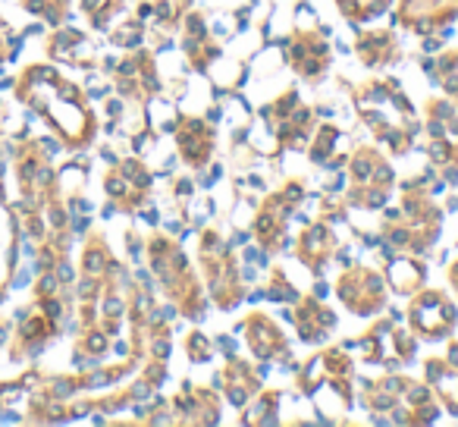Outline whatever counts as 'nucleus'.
<instances>
[{"instance_id":"473e14b6","label":"nucleus","mask_w":458,"mask_h":427,"mask_svg":"<svg viewBox=\"0 0 458 427\" xmlns=\"http://www.w3.org/2000/svg\"><path fill=\"white\" fill-rule=\"evenodd\" d=\"M191 0H154V16H157L160 32H176L189 13Z\"/></svg>"},{"instance_id":"f257e3e1","label":"nucleus","mask_w":458,"mask_h":427,"mask_svg":"<svg viewBox=\"0 0 458 427\" xmlns=\"http://www.w3.org/2000/svg\"><path fill=\"white\" fill-rule=\"evenodd\" d=\"M16 91L29 107H35L51 123V129L64 139L66 148L91 145L98 132V120L89 110V101L76 85L60 79L51 66H29Z\"/></svg>"},{"instance_id":"0eeeda50","label":"nucleus","mask_w":458,"mask_h":427,"mask_svg":"<svg viewBox=\"0 0 458 427\" xmlns=\"http://www.w3.org/2000/svg\"><path fill=\"white\" fill-rule=\"evenodd\" d=\"M293 371L301 396H318L320 389H330L343 412L355 406V358L345 355V346H330L308 358L305 364H295Z\"/></svg>"},{"instance_id":"cd10ccee","label":"nucleus","mask_w":458,"mask_h":427,"mask_svg":"<svg viewBox=\"0 0 458 427\" xmlns=\"http://www.w3.org/2000/svg\"><path fill=\"white\" fill-rule=\"evenodd\" d=\"M47 54H51L54 60H64V64L79 66V70H91V66H95V60H98L91 41L85 38L82 32H76V29L54 32L51 41H47Z\"/></svg>"},{"instance_id":"c9c22d12","label":"nucleus","mask_w":458,"mask_h":427,"mask_svg":"<svg viewBox=\"0 0 458 427\" xmlns=\"http://www.w3.org/2000/svg\"><path fill=\"white\" fill-rule=\"evenodd\" d=\"M22 7L35 16H45L51 26H60L70 16V0H22Z\"/></svg>"},{"instance_id":"a211bd4d","label":"nucleus","mask_w":458,"mask_h":427,"mask_svg":"<svg viewBox=\"0 0 458 427\" xmlns=\"http://www.w3.org/2000/svg\"><path fill=\"white\" fill-rule=\"evenodd\" d=\"M236 327H239V333L245 337V343H249L251 355H255L258 362H283V364H289V368H295V364H293V349H289L280 324H276L270 314L251 312V314H245Z\"/></svg>"},{"instance_id":"a878e982","label":"nucleus","mask_w":458,"mask_h":427,"mask_svg":"<svg viewBox=\"0 0 458 427\" xmlns=\"http://www.w3.org/2000/svg\"><path fill=\"white\" fill-rule=\"evenodd\" d=\"M455 352H458V343H449V355L424 358V374H427V383H430V389H433V396H437L439 406L458 418V362H455Z\"/></svg>"},{"instance_id":"e433bc0d","label":"nucleus","mask_w":458,"mask_h":427,"mask_svg":"<svg viewBox=\"0 0 458 427\" xmlns=\"http://www.w3.org/2000/svg\"><path fill=\"white\" fill-rule=\"evenodd\" d=\"M261 295H267V299L280 302V305H293V302L299 299V293H295V286L289 283V277H286V270H283V268H274V270H270L267 289H264Z\"/></svg>"},{"instance_id":"1a4fd4ad","label":"nucleus","mask_w":458,"mask_h":427,"mask_svg":"<svg viewBox=\"0 0 458 427\" xmlns=\"http://www.w3.org/2000/svg\"><path fill=\"white\" fill-rule=\"evenodd\" d=\"M427 158L445 183L458 185V107L449 98H430L424 104Z\"/></svg>"},{"instance_id":"c85d7f7f","label":"nucleus","mask_w":458,"mask_h":427,"mask_svg":"<svg viewBox=\"0 0 458 427\" xmlns=\"http://www.w3.org/2000/svg\"><path fill=\"white\" fill-rule=\"evenodd\" d=\"M283 389H261L255 393L249 402H245V412L239 414V424H249V427H258V424H276L280 421V402H283Z\"/></svg>"},{"instance_id":"79ce46f5","label":"nucleus","mask_w":458,"mask_h":427,"mask_svg":"<svg viewBox=\"0 0 458 427\" xmlns=\"http://www.w3.org/2000/svg\"><path fill=\"white\" fill-rule=\"evenodd\" d=\"M449 283H452V289H455V293H458V258L449 264Z\"/></svg>"},{"instance_id":"37998d69","label":"nucleus","mask_w":458,"mask_h":427,"mask_svg":"<svg viewBox=\"0 0 458 427\" xmlns=\"http://www.w3.org/2000/svg\"><path fill=\"white\" fill-rule=\"evenodd\" d=\"M0 64H4V47H0Z\"/></svg>"},{"instance_id":"f3484780","label":"nucleus","mask_w":458,"mask_h":427,"mask_svg":"<svg viewBox=\"0 0 458 427\" xmlns=\"http://www.w3.org/2000/svg\"><path fill=\"white\" fill-rule=\"evenodd\" d=\"M458 20V0H399L393 10V22L399 29L411 35H427L439 32L449 22Z\"/></svg>"},{"instance_id":"dca6fc26","label":"nucleus","mask_w":458,"mask_h":427,"mask_svg":"<svg viewBox=\"0 0 458 427\" xmlns=\"http://www.w3.org/2000/svg\"><path fill=\"white\" fill-rule=\"evenodd\" d=\"M283 51H286L289 70L305 79V82H320V79L327 76V70H330L333 45L324 32L295 29V32L283 41Z\"/></svg>"},{"instance_id":"a19ab883","label":"nucleus","mask_w":458,"mask_h":427,"mask_svg":"<svg viewBox=\"0 0 458 427\" xmlns=\"http://www.w3.org/2000/svg\"><path fill=\"white\" fill-rule=\"evenodd\" d=\"M166 408H170V402H164V399H160L157 406L151 408V412H166ZM139 421H145V424H157V421H170V418H166V414H141Z\"/></svg>"},{"instance_id":"f03ea898","label":"nucleus","mask_w":458,"mask_h":427,"mask_svg":"<svg viewBox=\"0 0 458 427\" xmlns=\"http://www.w3.org/2000/svg\"><path fill=\"white\" fill-rule=\"evenodd\" d=\"M355 116L393 158H405L420 135V120L399 79H368L352 89Z\"/></svg>"},{"instance_id":"4be33fe9","label":"nucleus","mask_w":458,"mask_h":427,"mask_svg":"<svg viewBox=\"0 0 458 427\" xmlns=\"http://www.w3.org/2000/svg\"><path fill=\"white\" fill-rule=\"evenodd\" d=\"M176 148L185 167L201 170V167H208V160L214 158V148H216L214 126H210L208 120H201V116H179Z\"/></svg>"},{"instance_id":"9d476101","label":"nucleus","mask_w":458,"mask_h":427,"mask_svg":"<svg viewBox=\"0 0 458 427\" xmlns=\"http://www.w3.org/2000/svg\"><path fill=\"white\" fill-rule=\"evenodd\" d=\"M305 201V185L301 179H289L283 189L270 192L261 201L255 214V224H251V236L261 245L267 255H280L286 249V230L289 220L295 218V208Z\"/></svg>"},{"instance_id":"5701e85b","label":"nucleus","mask_w":458,"mask_h":427,"mask_svg":"<svg viewBox=\"0 0 458 427\" xmlns=\"http://www.w3.org/2000/svg\"><path fill=\"white\" fill-rule=\"evenodd\" d=\"M261 380H264V368H258V364L239 358L236 352L226 355V364H223L214 377V383L223 389V396H226L236 408H242L251 396L261 393Z\"/></svg>"},{"instance_id":"7ed1b4c3","label":"nucleus","mask_w":458,"mask_h":427,"mask_svg":"<svg viewBox=\"0 0 458 427\" xmlns=\"http://www.w3.org/2000/svg\"><path fill=\"white\" fill-rule=\"evenodd\" d=\"M443 230V208L433 201V185L427 176L402 183V204L383 214L380 236L389 249L424 255L433 249Z\"/></svg>"},{"instance_id":"f704fd0d","label":"nucleus","mask_w":458,"mask_h":427,"mask_svg":"<svg viewBox=\"0 0 458 427\" xmlns=\"http://www.w3.org/2000/svg\"><path fill=\"white\" fill-rule=\"evenodd\" d=\"M123 7H126V0H82V13L89 16V22L95 29H107V22Z\"/></svg>"},{"instance_id":"ea45409f","label":"nucleus","mask_w":458,"mask_h":427,"mask_svg":"<svg viewBox=\"0 0 458 427\" xmlns=\"http://www.w3.org/2000/svg\"><path fill=\"white\" fill-rule=\"evenodd\" d=\"M389 343H393L395 358H399L402 364L411 362L414 352H418V339H414L411 330H395V327H393V330H389Z\"/></svg>"},{"instance_id":"412c9836","label":"nucleus","mask_w":458,"mask_h":427,"mask_svg":"<svg viewBox=\"0 0 458 427\" xmlns=\"http://www.w3.org/2000/svg\"><path fill=\"white\" fill-rule=\"evenodd\" d=\"M336 249H339L336 230L327 220H311V224H305L299 243H295V258L301 261V268L311 270L314 277H320L330 268Z\"/></svg>"},{"instance_id":"bb28decb","label":"nucleus","mask_w":458,"mask_h":427,"mask_svg":"<svg viewBox=\"0 0 458 427\" xmlns=\"http://www.w3.org/2000/svg\"><path fill=\"white\" fill-rule=\"evenodd\" d=\"M355 54L368 70H386L402 60V41L389 29H364L355 35Z\"/></svg>"},{"instance_id":"20e7f679","label":"nucleus","mask_w":458,"mask_h":427,"mask_svg":"<svg viewBox=\"0 0 458 427\" xmlns=\"http://www.w3.org/2000/svg\"><path fill=\"white\" fill-rule=\"evenodd\" d=\"M361 406L374 414V421H389V424H433L439 418L433 389L395 371L361 383Z\"/></svg>"},{"instance_id":"39448f33","label":"nucleus","mask_w":458,"mask_h":427,"mask_svg":"<svg viewBox=\"0 0 458 427\" xmlns=\"http://www.w3.org/2000/svg\"><path fill=\"white\" fill-rule=\"evenodd\" d=\"M145 252H148V264H151L154 277H157V283H160L164 299L170 302L182 318L201 320L204 314H208V293H204L195 268H191L189 258H185L182 245H179L176 239L154 233V236H148Z\"/></svg>"},{"instance_id":"9b49d317","label":"nucleus","mask_w":458,"mask_h":427,"mask_svg":"<svg viewBox=\"0 0 458 427\" xmlns=\"http://www.w3.org/2000/svg\"><path fill=\"white\" fill-rule=\"evenodd\" d=\"M261 120L267 132L276 139V151H301L308 148V139L314 132V110L299 101V91L289 89L283 91L276 101L264 104Z\"/></svg>"},{"instance_id":"6ab92c4d","label":"nucleus","mask_w":458,"mask_h":427,"mask_svg":"<svg viewBox=\"0 0 458 427\" xmlns=\"http://www.w3.org/2000/svg\"><path fill=\"white\" fill-rule=\"evenodd\" d=\"M289 320H293L295 333H299L301 343L308 346H320L330 339V333L336 330L339 318L333 308H327L324 302H320V295H299V299L293 302V308H289Z\"/></svg>"},{"instance_id":"393cba45","label":"nucleus","mask_w":458,"mask_h":427,"mask_svg":"<svg viewBox=\"0 0 458 427\" xmlns=\"http://www.w3.org/2000/svg\"><path fill=\"white\" fill-rule=\"evenodd\" d=\"M383 277L395 295H414L427 283V264L411 252H395L383 243Z\"/></svg>"},{"instance_id":"2f4dec72","label":"nucleus","mask_w":458,"mask_h":427,"mask_svg":"<svg viewBox=\"0 0 458 427\" xmlns=\"http://www.w3.org/2000/svg\"><path fill=\"white\" fill-rule=\"evenodd\" d=\"M336 7L352 26H364V22L386 13L393 7V0H336Z\"/></svg>"},{"instance_id":"7c9ffc66","label":"nucleus","mask_w":458,"mask_h":427,"mask_svg":"<svg viewBox=\"0 0 458 427\" xmlns=\"http://www.w3.org/2000/svg\"><path fill=\"white\" fill-rule=\"evenodd\" d=\"M393 324H395V314H386V318L377 320L370 330H364L355 343H345V349H349V346H358L364 364H383V362H386V352H383V337H389Z\"/></svg>"},{"instance_id":"423d86ee","label":"nucleus","mask_w":458,"mask_h":427,"mask_svg":"<svg viewBox=\"0 0 458 427\" xmlns=\"http://www.w3.org/2000/svg\"><path fill=\"white\" fill-rule=\"evenodd\" d=\"M198 268L208 283V295L220 312H236L245 302L242 274H239L236 252L216 230H204L198 243Z\"/></svg>"},{"instance_id":"72a5a7b5","label":"nucleus","mask_w":458,"mask_h":427,"mask_svg":"<svg viewBox=\"0 0 458 427\" xmlns=\"http://www.w3.org/2000/svg\"><path fill=\"white\" fill-rule=\"evenodd\" d=\"M314 132H318V135H311V145H308V158H311L314 164L324 167L327 160H330L333 148H336V141H339V135H343V132H339L336 126H330V123L318 126Z\"/></svg>"},{"instance_id":"4c0bfd02","label":"nucleus","mask_w":458,"mask_h":427,"mask_svg":"<svg viewBox=\"0 0 458 427\" xmlns=\"http://www.w3.org/2000/svg\"><path fill=\"white\" fill-rule=\"evenodd\" d=\"M185 358H189L191 364H204L210 362V355H214V343H210V337H204L201 330H191L185 333Z\"/></svg>"},{"instance_id":"2eb2a0df","label":"nucleus","mask_w":458,"mask_h":427,"mask_svg":"<svg viewBox=\"0 0 458 427\" xmlns=\"http://www.w3.org/2000/svg\"><path fill=\"white\" fill-rule=\"evenodd\" d=\"M107 70L114 73V85L120 91V98L148 107L154 95H160V76L157 64H154V51H135L126 54L120 64H107Z\"/></svg>"},{"instance_id":"4468645a","label":"nucleus","mask_w":458,"mask_h":427,"mask_svg":"<svg viewBox=\"0 0 458 427\" xmlns=\"http://www.w3.org/2000/svg\"><path fill=\"white\" fill-rule=\"evenodd\" d=\"M151 185L154 176L145 167V160L129 158L114 160V170L104 176V189H107V210H123V214H135L151 201Z\"/></svg>"},{"instance_id":"aec40b11","label":"nucleus","mask_w":458,"mask_h":427,"mask_svg":"<svg viewBox=\"0 0 458 427\" xmlns=\"http://www.w3.org/2000/svg\"><path fill=\"white\" fill-rule=\"evenodd\" d=\"M170 421L176 424H216L220 421V393L214 387H198L182 383L176 396L170 399Z\"/></svg>"},{"instance_id":"ddd939ff","label":"nucleus","mask_w":458,"mask_h":427,"mask_svg":"<svg viewBox=\"0 0 458 427\" xmlns=\"http://www.w3.org/2000/svg\"><path fill=\"white\" fill-rule=\"evenodd\" d=\"M386 277L368 264H343V274L336 277V299L349 308L355 318H374L386 308L389 299Z\"/></svg>"},{"instance_id":"b1692460","label":"nucleus","mask_w":458,"mask_h":427,"mask_svg":"<svg viewBox=\"0 0 458 427\" xmlns=\"http://www.w3.org/2000/svg\"><path fill=\"white\" fill-rule=\"evenodd\" d=\"M182 51H185V60L191 64L195 73H208L210 64L220 57V41L210 38V29H208V20H204L201 10H189L182 20Z\"/></svg>"},{"instance_id":"6e6552de","label":"nucleus","mask_w":458,"mask_h":427,"mask_svg":"<svg viewBox=\"0 0 458 427\" xmlns=\"http://www.w3.org/2000/svg\"><path fill=\"white\" fill-rule=\"evenodd\" d=\"M349 160V192H345V204L361 210H380L389 201L395 185V173L389 160L377 151L374 145H358Z\"/></svg>"},{"instance_id":"58836bf2","label":"nucleus","mask_w":458,"mask_h":427,"mask_svg":"<svg viewBox=\"0 0 458 427\" xmlns=\"http://www.w3.org/2000/svg\"><path fill=\"white\" fill-rule=\"evenodd\" d=\"M141 35H145V20L141 16H135V20H129L126 26L114 29V35H110V41H114L116 47H139L141 45Z\"/></svg>"},{"instance_id":"f8f14e48","label":"nucleus","mask_w":458,"mask_h":427,"mask_svg":"<svg viewBox=\"0 0 458 427\" xmlns=\"http://www.w3.org/2000/svg\"><path fill=\"white\" fill-rule=\"evenodd\" d=\"M408 330L414 333L424 343H439V339H449L452 330L458 327V308L449 299V293L443 289H424L411 295L408 302Z\"/></svg>"},{"instance_id":"c756f323","label":"nucleus","mask_w":458,"mask_h":427,"mask_svg":"<svg viewBox=\"0 0 458 427\" xmlns=\"http://www.w3.org/2000/svg\"><path fill=\"white\" fill-rule=\"evenodd\" d=\"M424 66L433 76V82L443 89V95L458 107V47H449L433 60H424Z\"/></svg>"}]
</instances>
